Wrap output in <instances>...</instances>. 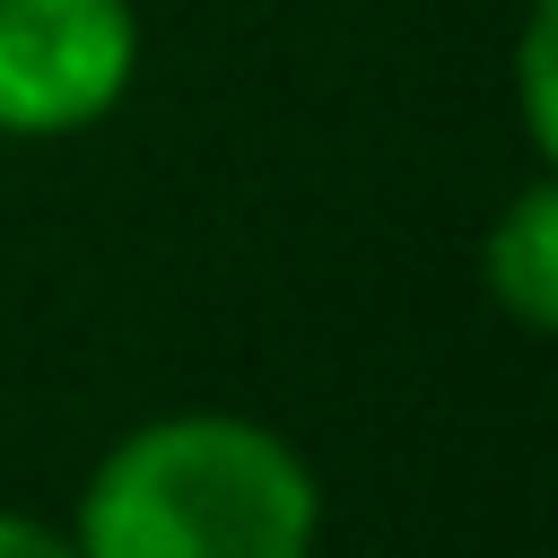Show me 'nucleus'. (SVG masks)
I'll return each instance as SVG.
<instances>
[{
    "mask_svg": "<svg viewBox=\"0 0 558 558\" xmlns=\"http://www.w3.org/2000/svg\"><path fill=\"white\" fill-rule=\"evenodd\" d=\"M323 497L296 445L235 410H174L131 427L87 497L78 558H314Z\"/></svg>",
    "mask_w": 558,
    "mask_h": 558,
    "instance_id": "nucleus-1",
    "label": "nucleus"
},
{
    "mask_svg": "<svg viewBox=\"0 0 558 558\" xmlns=\"http://www.w3.org/2000/svg\"><path fill=\"white\" fill-rule=\"evenodd\" d=\"M131 70V0H0V140H61L105 122Z\"/></svg>",
    "mask_w": 558,
    "mask_h": 558,
    "instance_id": "nucleus-2",
    "label": "nucleus"
},
{
    "mask_svg": "<svg viewBox=\"0 0 558 558\" xmlns=\"http://www.w3.org/2000/svg\"><path fill=\"white\" fill-rule=\"evenodd\" d=\"M480 279H488V296H497L523 331H549V323H558V192H549V183H523L514 209L488 227Z\"/></svg>",
    "mask_w": 558,
    "mask_h": 558,
    "instance_id": "nucleus-3",
    "label": "nucleus"
},
{
    "mask_svg": "<svg viewBox=\"0 0 558 558\" xmlns=\"http://www.w3.org/2000/svg\"><path fill=\"white\" fill-rule=\"evenodd\" d=\"M549 35H558V9L541 0L532 26H523V52H514V78H523V131H532L541 157L558 148V113H549Z\"/></svg>",
    "mask_w": 558,
    "mask_h": 558,
    "instance_id": "nucleus-4",
    "label": "nucleus"
},
{
    "mask_svg": "<svg viewBox=\"0 0 558 558\" xmlns=\"http://www.w3.org/2000/svg\"><path fill=\"white\" fill-rule=\"evenodd\" d=\"M0 558H78V541L35 514H0Z\"/></svg>",
    "mask_w": 558,
    "mask_h": 558,
    "instance_id": "nucleus-5",
    "label": "nucleus"
}]
</instances>
